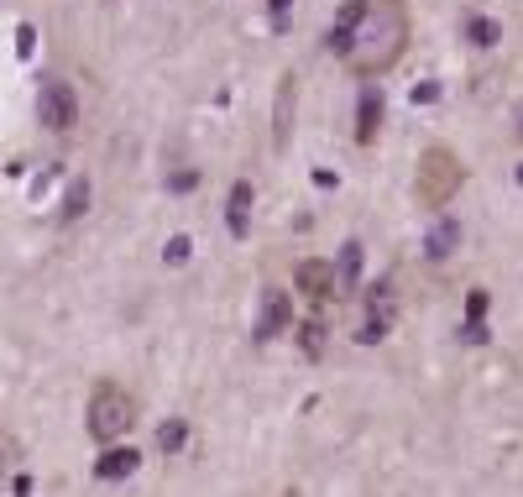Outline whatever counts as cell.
I'll use <instances>...</instances> for the list:
<instances>
[{
    "mask_svg": "<svg viewBox=\"0 0 523 497\" xmlns=\"http://www.w3.org/2000/svg\"><path fill=\"white\" fill-rule=\"evenodd\" d=\"M32 42H37V32H32V27H16V53H21V58L32 53Z\"/></svg>",
    "mask_w": 523,
    "mask_h": 497,
    "instance_id": "22",
    "label": "cell"
},
{
    "mask_svg": "<svg viewBox=\"0 0 523 497\" xmlns=\"http://www.w3.org/2000/svg\"><path fill=\"white\" fill-rule=\"evenodd\" d=\"M37 121H42V131H58V137H68V131L79 126V95H74V84H68V79H48V84H42Z\"/></svg>",
    "mask_w": 523,
    "mask_h": 497,
    "instance_id": "4",
    "label": "cell"
},
{
    "mask_svg": "<svg viewBox=\"0 0 523 497\" xmlns=\"http://www.w3.org/2000/svg\"><path fill=\"white\" fill-rule=\"evenodd\" d=\"M84 210H89V178H74V184H68V194H63V210H58V220H63V225H74Z\"/></svg>",
    "mask_w": 523,
    "mask_h": 497,
    "instance_id": "13",
    "label": "cell"
},
{
    "mask_svg": "<svg viewBox=\"0 0 523 497\" xmlns=\"http://www.w3.org/2000/svg\"><path fill=\"white\" fill-rule=\"evenodd\" d=\"M456 246H461V220H456V215H445V220L435 225V231H429L424 257H429V262H445L450 252H456Z\"/></svg>",
    "mask_w": 523,
    "mask_h": 497,
    "instance_id": "12",
    "label": "cell"
},
{
    "mask_svg": "<svg viewBox=\"0 0 523 497\" xmlns=\"http://www.w3.org/2000/svg\"><path fill=\"white\" fill-rule=\"evenodd\" d=\"M299 341H304L309 356H320V351H325V325H304V330H299Z\"/></svg>",
    "mask_w": 523,
    "mask_h": 497,
    "instance_id": "19",
    "label": "cell"
},
{
    "mask_svg": "<svg viewBox=\"0 0 523 497\" xmlns=\"http://www.w3.org/2000/svg\"><path fill=\"white\" fill-rule=\"evenodd\" d=\"M393 314H398V304H393V283H377V288H367V325H361V335H356V341H361V346H377L382 335L393 330Z\"/></svg>",
    "mask_w": 523,
    "mask_h": 497,
    "instance_id": "6",
    "label": "cell"
},
{
    "mask_svg": "<svg viewBox=\"0 0 523 497\" xmlns=\"http://www.w3.org/2000/svg\"><path fill=\"white\" fill-rule=\"evenodd\" d=\"M293 288L304 293L309 304H330L335 293H340V278H335V262H325V257H309V262H299L293 267Z\"/></svg>",
    "mask_w": 523,
    "mask_h": 497,
    "instance_id": "5",
    "label": "cell"
},
{
    "mask_svg": "<svg viewBox=\"0 0 523 497\" xmlns=\"http://www.w3.org/2000/svg\"><path fill=\"white\" fill-rule=\"evenodd\" d=\"M466 37L476 42V48H497V42H503V27H497V21H487V16H471V21H466Z\"/></svg>",
    "mask_w": 523,
    "mask_h": 497,
    "instance_id": "14",
    "label": "cell"
},
{
    "mask_svg": "<svg viewBox=\"0 0 523 497\" xmlns=\"http://www.w3.org/2000/svg\"><path fill=\"white\" fill-rule=\"evenodd\" d=\"M283 330H293V299L272 288L262 299V320H257V341H278Z\"/></svg>",
    "mask_w": 523,
    "mask_h": 497,
    "instance_id": "7",
    "label": "cell"
},
{
    "mask_svg": "<svg viewBox=\"0 0 523 497\" xmlns=\"http://www.w3.org/2000/svg\"><path fill=\"white\" fill-rule=\"evenodd\" d=\"M293 105H299V79L283 74V79H278V105H272V147H283V142H288Z\"/></svg>",
    "mask_w": 523,
    "mask_h": 497,
    "instance_id": "9",
    "label": "cell"
},
{
    "mask_svg": "<svg viewBox=\"0 0 523 497\" xmlns=\"http://www.w3.org/2000/svg\"><path fill=\"white\" fill-rule=\"evenodd\" d=\"M518 178H523V168H518Z\"/></svg>",
    "mask_w": 523,
    "mask_h": 497,
    "instance_id": "23",
    "label": "cell"
},
{
    "mask_svg": "<svg viewBox=\"0 0 523 497\" xmlns=\"http://www.w3.org/2000/svg\"><path fill=\"white\" fill-rule=\"evenodd\" d=\"M131 419H136V398L126 388H116V382H95L89 409H84L89 435H95L100 445H110V440H121L126 429H131Z\"/></svg>",
    "mask_w": 523,
    "mask_h": 497,
    "instance_id": "3",
    "label": "cell"
},
{
    "mask_svg": "<svg viewBox=\"0 0 523 497\" xmlns=\"http://www.w3.org/2000/svg\"><path fill=\"white\" fill-rule=\"evenodd\" d=\"M356 273H361V241H346V246H340V288H351L356 283Z\"/></svg>",
    "mask_w": 523,
    "mask_h": 497,
    "instance_id": "16",
    "label": "cell"
},
{
    "mask_svg": "<svg viewBox=\"0 0 523 497\" xmlns=\"http://www.w3.org/2000/svg\"><path fill=\"white\" fill-rule=\"evenodd\" d=\"M252 178H236L231 184V199H225V225H231V236L236 241H246L252 236Z\"/></svg>",
    "mask_w": 523,
    "mask_h": 497,
    "instance_id": "8",
    "label": "cell"
},
{
    "mask_svg": "<svg viewBox=\"0 0 523 497\" xmlns=\"http://www.w3.org/2000/svg\"><path fill=\"white\" fill-rule=\"evenodd\" d=\"M163 257H168L173 267H178V262H189V236H173V241L163 246Z\"/></svg>",
    "mask_w": 523,
    "mask_h": 497,
    "instance_id": "20",
    "label": "cell"
},
{
    "mask_svg": "<svg viewBox=\"0 0 523 497\" xmlns=\"http://www.w3.org/2000/svg\"><path fill=\"white\" fill-rule=\"evenodd\" d=\"M136 466H142V456H136L131 445H116V440H110V450L95 461V477H100V482H121V477H131Z\"/></svg>",
    "mask_w": 523,
    "mask_h": 497,
    "instance_id": "11",
    "label": "cell"
},
{
    "mask_svg": "<svg viewBox=\"0 0 523 497\" xmlns=\"http://www.w3.org/2000/svg\"><path fill=\"white\" fill-rule=\"evenodd\" d=\"M482 314H487V288H471V299H466V325H482Z\"/></svg>",
    "mask_w": 523,
    "mask_h": 497,
    "instance_id": "18",
    "label": "cell"
},
{
    "mask_svg": "<svg viewBox=\"0 0 523 497\" xmlns=\"http://www.w3.org/2000/svg\"><path fill=\"white\" fill-rule=\"evenodd\" d=\"M16 466H21V440L11 435V429H0V482H6Z\"/></svg>",
    "mask_w": 523,
    "mask_h": 497,
    "instance_id": "17",
    "label": "cell"
},
{
    "mask_svg": "<svg viewBox=\"0 0 523 497\" xmlns=\"http://www.w3.org/2000/svg\"><path fill=\"white\" fill-rule=\"evenodd\" d=\"M184 440H189V424H184V419H168L163 429H157V450H163V456L184 450Z\"/></svg>",
    "mask_w": 523,
    "mask_h": 497,
    "instance_id": "15",
    "label": "cell"
},
{
    "mask_svg": "<svg viewBox=\"0 0 523 497\" xmlns=\"http://www.w3.org/2000/svg\"><path fill=\"white\" fill-rule=\"evenodd\" d=\"M288 6H293V0H267V16H272V27H288Z\"/></svg>",
    "mask_w": 523,
    "mask_h": 497,
    "instance_id": "21",
    "label": "cell"
},
{
    "mask_svg": "<svg viewBox=\"0 0 523 497\" xmlns=\"http://www.w3.org/2000/svg\"><path fill=\"white\" fill-rule=\"evenodd\" d=\"M377 131H382V89L367 84V89H361V105H356V142L372 147Z\"/></svg>",
    "mask_w": 523,
    "mask_h": 497,
    "instance_id": "10",
    "label": "cell"
},
{
    "mask_svg": "<svg viewBox=\"0 0 523 497\" xmlns=\"http://www.w3.org/2000/svg\"><path fill=\"white\" fill-rule=\"evenodd\" d=\"M408 6L403 0H346L335 11V27L325 32V48L346 63L351 74L377 79L388 74L408 48Z\"/></svg>",
    "mask_w": 523,
    "mask_h": 497,
    "instance_id": "1",
    "label": "cell"
},
{
    "mask_svg": "<svg viewBox=\"0 0 523 497\" xmlns=\"http://www.w3.org/2000/svg\"><path fill=\"white\" fill-rule=\"evenodd\" d=\"M419 178H414V199L424 210H445L450 199L461 194V178H466V168H461V157L450 152V147H429V152H419V168H414Z\"/></svg>",
    "mask_w": 523,
    "mask_h": 497,
    "instance_id": "2",
    "label": "cell"
}]
</instances>
